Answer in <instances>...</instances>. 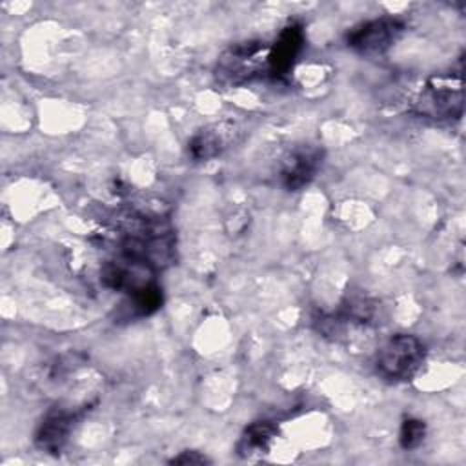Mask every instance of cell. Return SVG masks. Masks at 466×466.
<instances>
[{
	"label": "cell",
	"instance_id": "obj_1",
	"mask_svg": "<svg viewBox=\"0 0 466 466\" xmlns=\"http://www.w3.org/2000/svg\"><path fill=\"white\" fill-rule=\"evenodd\" d=\"M271 44L246 40L224 49L215 64V78L226 87H238L268 73Z\"/></svg>",
	"mask_w": 466,
	"mask_h": 466
},
{
	"label": "cell",
	"instance_id": "obj_2",
	"mask_svg": "<svg viewBox=\"0 0 466 466\" xmlns=\"http://www.w3.org/2000/svg\"><path fill=\"white\" fill-rule=\"evenodd\" d=\"M426 359L424 342L411 333L391 335L377 353V371L391 382L411 380Z\"/></svg>",
	"mask_w": 466,
	"mask_h": 466
},
{
	"label": "cell",
	"instance_id": "obj_3",
	"mask_svg": "<svg viewBox=\"0 0 466 466\" xmlns=\"http://www.w3.org/2000/svg\"><path fill=\"white\" fill-rule=\"evenodd\" d=\"M462 106V73L455 71L430 76L415 100L413 111L426 118L450 120L461 116Z\"/></svg>",
	"mask_w": 466,
	"mask_h": 466
},
{
	"label": "cell",
	"instance_id": "obj_4",
	"mask_svg": "<svg viewBox=\"0 0 466 466\" xmlns=\"http://www.w3.org/2000/svg\"><path fill=\"white\" fill-rule=\"evenodd\" d=\"M324 160V151L313 144H297L286 149L275 164V178L286 191L306 187L319 173Z\"/></svg>",
	"mask_w": 466,
	"mask_h": 466
},
{
	"label": "cell",
	"instance_id": "obj_5",
	"mask_svg": "<svg viewBox=\"0 0 466 466\" xmlns=\"http://www.w3.org/2000/svg\"><path fill=\"white\" fill-rule=\"evenodd\" d=\"M402 33L404 24L400 20L380 16L351 27L346 35V46L359 55L375 56L391 49Z\"/></svg>",
	"mask_w": 466,
	"mask_h": 466
},
{
	"label": "cell",
	"instance_id": "obj_6",
	"mask_svg": "<svg viewBox=\"0 0 466 466\" xmlns=\"http://www.w3.org/2000/svg\"><path fill=\"white\" fill-rule=\"evenodd\" d=\"M242 138V127L237 120H217L200 127L187 142V155L195 162L217 158L235 147Z\"/></svg>",
	"mask_w": 466,
	"mask_h": 466
},
{
	"label": "cell",
	"instance_id": "obj_7",
	"mask_svg": "<svg viewBox=\"0 0 466 466\" xmlns=\"http://www.w3.org/2000/svg\"><path fill=\"white\" fill-rule=\"evenodd\" d=\"M304 42H306V35H304L302 24L289 22L280 31L275 44H271V47H269L268 73L275 78L286 76L293 69L299 55L302 53Z\"/></svg>",
	"mask_w": 466,
	"mask_h": 466
},
{
	"label": "cell",
	"instance_id": "obj_8",
	"mask_svg": "<svg viewBox=\"0 0 466 466\" xmlns=\"http://www.w3.org/2000/svg\"><path fill=\"white\" fill-rule=\"evenodd\" d=\"M76 424V413L64 410V408H53L49 410L44 419L40 420L36 431H35V444L47 453H60L66 442L69 441V435Z\"/></svg>",
	"mask_w": 466,
	"mask_h": 466
},
{
	"label": "cell",
	"instance_id": "obj_9",
	"mask_svg": "<svg viewBox=\"0 0 466 466\" xmlns=\"http://www.w3.org/2000/svg\"><path fill=\"white\" fill-rule=\"evenodd\" d=\"M277 435H279V428L273 422L269 420L253 422L244 430L237 444V451L240 457H253V455L266 453L271 448Z\"/></svg>",
	"mask_w": 466,
	"mask_h": 466
},
{
	"label": "cell",
	"instance_id": "obj_10",
	"mask_svg": "<svg viewBox=\"0 0 466 466\" xmlns=\"http://www.w3.org/2000/svg\"><path fill=\"white\" fill-rule=\"evenodd\" d=\"M339 320L342 322L344 329L351 324V326H368L375 320L377 317V302L357 295V297H348L342 302V308L339 311Z\"/></svg>",
	"mask_w": 466,
	"mask_h": 466
},
{
	"label": "cell",
	"instance_id": "obj_11",
	"mask_svg": "<svg viewBox=\"0 0 466 466\" xmlns=\"http://www.w3.org/2000/svg\"><path fill=\"white\" fill-rule=\"evenodd\" d=\"M129 306L138 317H147L162 308V289L157 282H149L129 295Z\"/></svg>",
	"mask_w": 466,
	"mask_h": 466
},
{
	"label": "cell",
	"instance_id": "obj_12",
	"mask_svg": "<svg viewBox=\"0 0 466 466\" xmlns=\"http://www.w3.org/2000/svg\"><path fill=\"white\" fill-rule=\"evenodd\" d=\"M426 439V422L415 417H408L400 424L399 444L402 450H415Z\"/></svg>",
	"mask_w": 466,
	"mask_h": 466
},
{
	"label": "cell",
	"instance_id": "obj_13",
	"mask_svg": "<svg viewBox=\"0 0 466 466\" xmlns=\"http://www.w3.org/2000/svg\"><path fill=\"white\" fill-rule=\"evenodd\" d=\"M169 462H171V464H206V462H209V459H208L206 455H202L200 451L186 450V451H182L180 455L173 457Z\"/></svg>",
	"mask_w": 466,
	"mask_h": 466
}]
</instances>
